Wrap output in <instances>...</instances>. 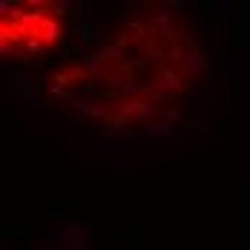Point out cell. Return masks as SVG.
Masks as SVG:
<instances>
[{
    "instance_id": "obj_1",
    "label": "cell",
    "mask_w": 250,
    "mask_h": 250,
    "mask_svg": "<svg viewBox=\"0 0 250 250\" xmlns=\"http://www.w3.org/2000/svg\"><path fill=\"white\" fill-rule=\"evenodd\" d=\"M184 81H181V75L175 72V69H170V66H161L158 72H155V83L150 86L152 95H161V92H167V95H173V98H181L178 95V86H181Z\"/></svg>"
},
{
    "instance_id": "obj_7",
    "label": "cell",
    "mask_w": 250,
    "mask_h": 250,
    "mask_svg": "<svg viewBox=\"0 0 250 250\" xmlns=\"http://www.w3.org/2000/svg\"><path fill=\"white\" fill-rule=\"evenodd\" d=\"M144 52L150 55V61H161V58H167V46H164V43H158V41H147Z\"/></svg>"
},
{
    "instance_id": "obj_4",
    "label": "cell",
    "mask_w": 250,
    "mask_h": 250,
    "mask_svg": "<svg viewBox=\"0 0 250 250\" xmlns=\"http://www.w3.org/2000/svg\"><path fill=\"white\" fill-rule=\"evenodd\" d=\"M184 66L187 69H193V72H204L207 69V58H204V52L196 46V49L184 52Z\"/></svg>"
},
{
    "instance_id": "obj_16",
    "label": "cell",
    "mask_w": 250,
    "mask_h": 250,
    "mask_svg": "<svg viewBox=\"0 0 250 250\" xmlns=\"http://www.w3.org/2000/svg\"><path fill=\"white\" fill-rule=\"evenodd\" d=\"M12 49H15V46H12L9 41H0V55H9Z\"/></svg>"
},
{
    "instance_id": "obj_11",
    "label": "cell",
    "mask_w": 250,
    "mask_h": 250,
    "mask_svg": "<svg viewBox=\"0 0 250 250\" xmlns=\"http://www.w3.org/2000/svg\"><path fill=\"white\" fill-rule=\"evenodd\" d=\"M181 49H184V52L196 49V38H193V32H190V29H184V32H181Z\"/></svg>"
},
{
    "instance_id": "obj_3",
    "label": "cell",
    "mask_w": 250,
    "mask_h": 250,
    "mask_svg": "<svg viewBox=\"0 0 250 250\" xmlns=\"http://www.w3.org/2000/svg\"><path fill=\"white\" fill-rule=\"evenodd\" d=\"M41 49H43V41H41L38 35H32V38H23V41H21V49H18V55H21L23 61H32V58H35Z\"/></svg>"
},
{
    "instance_id": "obj_17",
    "label": "cell",
    "mask_w": 250,
    "mask_h": 250,
    "mask_svg": "<svg viewBox=\"0 0 250 250\" xmlns=\"http://www.w3.org/2000/svg\"><path fill=\"white\" fill-rule=\"evenodd\" d=\"M95 89H98V86H95V83H92V81H89V83H83V92H86V95H92V92H95Z\"/></svg>"
},
{
    "instance_id": "obj_14",
    "label": "cell",
    "mask_w": 250,
    "mask_h": 250,
    "mask_svg": "<svg viewBox=\"0 0 250 250\" xmlns=\"http://www.w3.org/2000/svg\"><path fill=\"white\" fill-rule=\"evenodd\" d=\"M9 9H15V6H12V3H9V0H0V15H3V21H6V18H9V15H12V12H9Z\"/></svg>"
},
{
    "instance_id": "obj_13",
    "label": "cell",
    "mask_w": 250,
    "mask_h": 250,
    "mask_svg": "<svg viewBox=\"0 0 250 250\" xmlns=\"http://www.w3.org/2000/svg\"><path fill=\"white\" fill-rule=\"evenodd\" d=\"M49 95H55V98H63V101H66V95H69V92H66L63 86H58V83H52V86H49Z\"/></svg>"
},
{
    "instance_id": "obj_6",
    "label": "cell",
    "mask_w": 250,
    "mask_h": 250,
    "mask_svg": "<svg viewBox=\"0 0 250 250\" xmlns=\"http://www.w3.org/2000/svg\"><path fill=\"white\" fill-rule=\"evenodd\" d=\"M132 104H135V118L138 121H147V118H152V104L144 98H132Z\"/></svg>"
},
{
    "instance_id": "obj_18",
    "label": "cell",
    "mask_w": 250,
    "mask_h": 250,
    "mask_svg": "<svg viewBox=\"0 0 250 250\" xmlns=\"http://www.w3.org/2000/svg\"><path fill=\"white\" fill-rule=\"evenodd\" d=\"M66 230H72V233H78V230H81V225H78V222H66Z\"/></svg>"
},
{
    "instance_id": "obj_5",
    "label": "cell",
    "mask_w": 250,
    "mask_h": 250,
    "mask_svg": "<svg viewBox=\"0 0 250 250\" xmlns=\"http://www.w3.org/2000/svg\"><path fill=\"white\" fill-rule=\"evenodd\" d=\"M138 129L144 135H161L170 129V121H155V118H147V121H138Z\"/></svg>"
},
{
    "instance_id": "obj_8",
    "label": "cell",
    "mask_w": 250,
    "mask_h": 250,
    "mask_svg": "<svg viewBox=\"0 0 250 250\" xmlns=\"http://www.w3.org/2000/svg\"><path fill=\"white\" fill-rule=\"evenodd\" d=\"M121 86H124V92H129V95H141V92H150V86L138 83V78H126Z\"/></svg>"
},
{
    "instance_id": "obj_2",
    "label": "cell",
    "mask_w": 250,
    "mask_h": 250,
    "mask_svg": "<svg viewBox=\"0 0 250 250\" xmlns=\"http://www.w3.org/2000/svg\"><path fill=\"white\" fill-rule=\"evenodd\" d=\"M63 35H66V32L61 29V23H58L55 15H46V21L38 29V38H41L43 43H58V41H63Z\"/></svg>"
},
{
    "instance_id": "obj_9",
    "label": "cell",
    "mask_w": 250,
    "mask_h": 250,
    "mask_svg": "<svg viewBox=\"0 0 250 250\" xmlns=\"http://www.w3.org/2000/svg\"><path fill=\"white\" fill-rule=\"evenodd\" d=\"M104 124L109 126V129H124L126 118L124 115H118V112H106V115H104Z\"/></svg>"
},
{
    "instance_id": "obj_12",
    "label": "cell",
    "mask_w": 250,
    "mask_h": 250,
    "mask_svg": "<svg viewBox=\"0 0 250 250\" xmlns=\"http://www.w3.org/2000/svg\"><path fill=\"white\" fill-rule=\"evenodd\" d=\"M52 9H55V18H63V15H69L72 3L69 0H58V3H52Z\"/></svg>"
},
{
    "instance_id": "obj_15",
    "label": "cell",
    "mask_w": 250,
    "mask_h": 250,
    "mask_svg": "<svg viewBox=\"0 0 250 250\" xmlns=\"http://www.w3.org/2000/svg\"><path fill=\"white\" fill-rule=\"evenodd\" d=\"M164 121L175 124V121H178V109H167V112H164Z\"/></svg>"
},
{
    "instance_id": "obj_10",
    "label": "cell",
    "mask_w": 250,
    "mask_h": 250,
    "mask_svg": "<svg viewBox=\"0 0 250 250\" xmlns=\"http://www.w3.org/2000/svg\"><path fill=\"white\" fill-rule=\"evenodd\" d=\"M72 106H75L78 112H83V115H101V118H104V115H106V112H104V109H98V106H89V104H86V101H75V104H72Z\"/></svg>"
}]
</instances>
